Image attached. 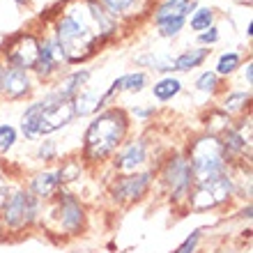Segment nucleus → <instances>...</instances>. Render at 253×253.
<instances>
[{"instance_id":"nucleus-1","label":"nucleus","mask_w":253,"mask_h":253,"mask_svg":"<svg viewBox=\"0 0 253 253\" xmlns=\"http://www.w3.org/2000/svg\"><path fill=\"white\" fill-rule=\"evenodd\" d=\"M55 42L60 44L65 62H83L104 44L99 26L90 16L85 0L76 7H69L55 21Z\"/></svg>"},{"instance_id":"nucleus-2","label":"nucleus","mask_w":253,"mask_h":253,"mask_svg":"<svg viewBox=\"0 0 253 253\" xmlns=\"http://www.w3.org/2000/svg\"><path fill=\"white\" fill-rule=\"evenodd\" d=\"M129 133V115L122 108H106L87 125L83 133V150L81 157L87 164H101L111 154L118 152V147L125 143Z\"/></svg>"},{"instance_id":"nucleus-3","label":"nucleus","mask_w":253,"mask_h":253,"mask_svg":"<svg viewBox=\"0 0 253 253\" xmlns=\"http://www.w3.org/2000/svg\"><path fill=\"white\" fill-rule=\"evenodd\" d=\"M76 120L74 104L62 99L55 92L46 94L42 101H35L21 115V131L28 140H40L53 131H60Z\"/></svg>"},{"instance_id":"nucleus-4","label":"nucleus","mask_w":253,"mask_h":253,"mask_svg":"<svg viewBox=\"0 0 253 253\" xmlns=\"http://www.w3.org/2000/svg\"><path fill=\"white\" fill-rule=\"evenodd\" d=\"M187 161L193 173V184L216 180L221 175H226L233 166L221 138L210 136V133H203V136H198V138H193L189 143Z\"/></svg>"},{"instance_id":"nucleus-5","label":"nucleus","mask_w":253,"mask_h":253,"mask_svg":"<svg viewBox=\"0 0 253 253\" xmlns=\"http://www.w3.org/2000/svg\"><path fill=\"white\" fill-rule=\"evenodd\" d=\"M85 221H87L85 207L74 193L60 191L53 200H48L46 221H44L48 233L74 237V235H81L85 230Z\"/></svg>"},{"instance_id":"nucleus-6","label":"nucleus","mask_w":253,"mask_h":253,"mask_svg":"<svg viewBox=\"0 0 253 253\" xmlns=\"http://www.w3.org/2000/svg\"><path fill=\"white\" fill-rule=\"evenodd\" d=\"M42 216V200H37L33 193L23 187H14L12 198L0 210V221L5 230L21 233L26 228L35 226Z\"/></svg>"},{"instance_id":"nucleus-7","label":"nucleus","mask_w":253,"mask_h":253,"mask_svg":"<svg viewBox=\"0 0 253 253\" xmlns=\"http://www.w3.org/2000/svg\"><path fill=\"white\" fill-rule=\"evenodd\" d=\"M159 177L164 189L168 191V198L173 200L175 205L180 203H187L189 193L193 189V173L191 166L187 161V154L175 152L170 154L159 168Z\"/></svg>"},{"instance_id":"nucleus-8","label":"nucleus","mask_w":253,"mask_h":253,"mask_svg":"<svg viewBox=\"0 0 253 253\" xmlns=\"http://www.w3.org/2000/svg\"><path fill=\"white\" fill-rule=\"evenodd\" d=\"M235 196V187L230 180V173L221 175L216 180L203 182V184H193L191 193L187 198V205L191 207L193 212H207L214 207L223 205Z\"/></svg>"},{"instance_id":"nucleus-9","label":"nucleus","mask_w":253,"mask_h":253,"mask_svg":"<svg viewBox=\"0 0 253 253\" xmlns=\"http://www.w3.org/2000/svg\"><path fill=\"white\" fill-rule=\"evenodd\" d=\"M154 177H157V173L150 170V168L147 170H138V173H131V175H120L111 184V196H113L115 203H122V205L136 203L143 196H147Z\"/></svg>"},{"instance_id":"nucleus-10","label":"nucleus","mask_w":253,"mask_h":253,"mask_svg":"<svg viewBox=\"0 0 253 253\" xmlns=\"http://www.w3.org/2000/svg\"><path fill=\"white\" fill-rule=\"evenodd\" d=\"M2 58L5 65L19 67V69H33L37 58H40V40L30 33H21L16 37L7 42V46L2 48Z\"/></svg>"},{"instance_id":"nucleus-11","label":"nucleus","mask_w":253,"mask_h":253,"mask_svg":"<svg viewBox=\"0 0 253 253\" xmlns=\"http://www.w3.org/2000/svg\"><path fill=\"white\" fill-rule=\"evenodd\" d=\"M147 154H150V145L147 138H133L120 147V152L115 154L113 168L120 175H131L138 173L140 168L147 164Z\"/></svg>"},{"instance_id":"nucleus-12","label":"nucleus","mask_w":253,"mask_h":253,"mask_svg":"<svg viewBox=\"0 0 253 253\" xmlns=\"http://www.w3.org/2000/svg\"><path fill=\"white\" fill-rule=\"evenodd\" d=\"M33 90V81L26 69L12 65H2V76H0V92L7 99H21Z\"/></svg>"},{"instance_id":"nucleus-13","label":"nucleus","mask_w":253,"mask_h":253,"mask_svg":"<svg viewBox=\"0 0 253 253\" xmlns=\"http://www.w3.org/2000/svg\"><path fill=\"white\" fill-rule=\"evenodd\" d=\"M60 65H65V53H62L60 44L55 42V37H48V40L40 42V58H37V62L33 67L37 72V76L40 79H48Z\"/></svg>"},{"instance_id":"nucleus-14","label":"nucleus","mask_w":253,"mask_h":253,"mask_svg":"<svg viewBox=\"0 0 253 253\" xmlns=\"http://www.w3.org/2000/svg\"><path fill=\"white\" fill-rule=\"evenodd\" d=\"M62 184L58 180V173L55 170H40V173H35L28 182V191L33 193L37 200L42 203H48V200H53L58 193H60Z\"/></svg>"},{"instance_id":"nucleus-15","label":"nucleus","mask_w":253,"mask_h":253,"mask_svg":"<svg viewBox=\"0 0 253 253\" xmlns=\"http://www.w3.org/2000/svg\"><path fill=\"white\" fill-rule=\"evenodd\" d=\"M111 19H129L140 16L150 9V0H97Z\"/></svg>"},{"instance_id":"nucleus-16","label":"nucleus","mask_w":253,"mask_h":253,"mask_svg":"<svg viewBox=\"0 0 253 253\" xmlns=\"http://www.w3.org/2000/svg\"><path fill=\"white\" fill-rule=\"evenodd\" d=\"M196 9V2L193 0H164L159 5L154 7V23L159 26L164 21H170V19H180L184 16L187 19V14Z\"/></svg>"},{"instance_id":"nucleus-17","label":"nucleus","mask_w":253,"mask_h":253,"mask_svg":"<svg viewBox=\"0 0 253 253\" xmlns=\"http://www.w3.org/2000/svg\"><path fill=\"white\" fill-rule=\"evenodd\" d=\"M74 104V113H76V118H83V115H92L97 113L104 104H106V99H104V92H99V90H85V92H79L76 97L72 99Z\"/></svg>"},{"instance_id":"nucleus-18","label":"nucleus","mask_w":253,"mask_h":253,"mask_svg":"<svg viewBox=\"0 0 253 253\" xmlns=\"http://www.w3.org/2000/svg\"><path fill=\"white\" fill-rule=\"evenodd\" d=\"M147 85V76L143 72H131V74H125L120 79L113 81V85L108 87L106 92H104V99H111L118 90H126V92H140L143 87Z\"/></svg>"},{"instance_id":"nucleus-19","label":"nucleus","mask_w":253,"mask_h":253,"mask_svg":"<svg viewBox=\"0 0 253 253\" xmlns=\"http://www.w3.org/2000/svg\"><path fill=\"white\" fill-rule=\"evenodd\" d=\"M87 79H90V72H87V69H81V72L69 74V76H65V79L60 81V85H58L55 94H58V97H62V99L72 101L74 97L81 92V87L87 83Z\"/></svg>"},{"instance_id":"nucleus-20","label":"nucleus","mask_w":253,"mask_h":253,"mask_svg":"<svg viewBox=\"0 0 253 253\" xmlns=\"http://www.w3.org/2000/svg\"><path fill=\"white\" fill-rule=\"evenodd\" d=\"M210 55V48H189L175 58V69L177 72H191L193 67H200Z\"/></svg>"},{"instance_id":"nucleus-21","label":"nucleus","mask_w":253,"mask_h":253,"mask_svg":"<svg viewBox=\"0 0 253 253\" xmlns=\"http://www.w3.org/2000/svg\"><path fill=\"white\" fill-rule=\"evenodd\" d=\"M180 90H182V83L177 79H173V76H166V79L157 81V83L152 85V94L159 101L173 99L175 94H180Z\"/></svg>"},{"instance_id":"nucleus-22","label":"nucleus","mask_w":253,"mask_h":253,"mask_svg":"<svg viewBox=\"0 0 253 253\" xmlns=\"http://www.w3.org/2000/svg\"><path fill=\"white\" fill-rule=\"evenodd\" d=\"M249 101H251V94L249 92H228L226 99L221 101L219 111H223L226 115H237L249 106Z\"/></svg>"},{"instance_id":"nucleus-23","label":"nucleus","mask_w":253,"mask_h":253,"mask_svg":"<svg viewBox=\"0 0 253 253\" xmlns=\"http://www.w3.org/2000/svg\"><path fill=\"white\" fill-rule=\"evenodd\" d=\"M210 120H212V125H205V129H207L205 133H210V136H216V138H221V136H223V133H226L228 129L233 126V120H230V115H226L223 111H219V108L210 113L207 122H210Z\"/></svg>"},{"instance_id":"nucleus-24","label":"nucleus","mask_w":253,"mask_h":253,"mask_svg":"<svg viewBox=\"0 0 253 253\" xmlns=\"http://www.w3.org/2000/svg\"><path fill=\"white\" fill-rule=\"evenodd\" d=\"M81 170H83V164H81L79 159H67V161H62L60 168H55L58 180H60L62 187L69 184V182H74L76 177H81Z\"/></svg>"},{"instance_id":"nucleus-25","label":"nucleus","mask_w":253,"mask_h":253,"mask_svg":"<svg viewBox=\"0 0 253 253\" xmlns=\"http://www.w3.org/2000/svg\"><path fill=\"white\" fill-rule=\"evenodd\" d=\"M138 65H150L152 69H159V72H173L175 69V58H170V55H140Z\"/></svg>"},{"instance_id":"nucleus-26","label":"nucleus","mask_w":253,"mask_h":253,"mask_svg":"<svg viewBox=\"0 0 253 253\" xmlns=\"http://www.w3.org/2000/svg\"><path fill=\"white\" fill-rule=\"evenodd\" d=\"M242 62V55L235 53V51H228V53H223L219 58V62H216V76H228V74H233L237 67H240Z\"/></svg>"},{"instance_id":"nucleus-27","label":"nucleus","mask_w":253,"mask_h":253,"mask_svg":"<svg viewBox=\"0 0 253 253\" xmlns=\"http://www.w3.org/2000/svg\"><path fill=\"white\" fill-rule=\"evenodd\" d=\"M214 23V9L210 7H198L191 16V30H207Z\"/></svg>"},{"instance_id":"nucleus-28","label":"nucleus","mask_w":253,"mask_h":253,"mask_svg":"<svg viewBox=\"0 0 253 253\" xmlns=\"http://www.w3.org/2000/svg\"><path fill=\"white\" fill-rule=\"evenodd\" d=\"M16 140H19V133L12 125H0V154L12 152Z\"/></svg>"},{"instance_id":"nucleus-29","label":"nucleus","mask_w":253,"mask_h":253,"mask_svg":"<svg viewBox=\"0 0 253 253\" xmlns=\"http://www.w3.org/2000/svg\"><path fill=\"white\" fill-rule=\"evenodd\" d=\"M35 157H37L40 161H55V159H58V143H55V140H51V138L40 140Z\"/></svg>"},{"instance_id":"nucleus-30","label":"nucleus","mask_w":253,"mask_h":253,"mask_svg":"<svg viewBox=\"0 0 253 253\" xmlns=\"http://www.w3.org/2000/svg\"><path fill=\"white\" fill-rule=\"evenodd\" d=\"M184 23H187V19H184V16H180V19L164 21V23H159V35H161V37H166V40H170V37H177V35L182 33Z\"/></svg>"},{"instance_id":"nucleus-31","label":"nucleus","mask_w":253,"mask_h":253,"mask_svg":"<svg viewBox=\"0 0 253 253\" xmlns=\"http://www.w3.org/2000/svg\"><path fill=\"white\" fill-rule=\"evenodd\" d=\"M196 87H198L200 92H216V87H219V76L214 72L200 74L198 81H196Z\"/></svg>"},{"instance_id":"nucleus-32","label":"nucleus","mask_w":253,"mask_h":253,"mask_svg":"<svg viewBox=\"0 0 253 253\" xmlns=\"http://www.w3.org/2000/svg\"><path fill=\"white\" fill-rule=\"evenodd\" d=\"M198 242H200V230H193L187 240L182 242V247L175 253H196L198 251Z\"/></svg>"},{"instance_id":"nucleus-33","label":"nucleus","mask_w":253,"mask_h":253,"mask_svg":"<svg viewBox=\"0 0 253 253\" xmlns=\"http://www.w3.org/2000/svg\"><path fill=\"white\" fill-rule=\"evenodd\" d=\"M219 40V30L216 28H207V33H200V42L203 44H214V42Z\"/></svg>"},{"instance_id":"nucleus-34","label":"nucleus","mask_w":253,"mask_h":253,"mask_svg":"<svg viewBox=\"0 0 253 253\" xmlns=\"http://www.w3.org/2000/svg\"><path fill=\"white\" fill-rule=\"evenodd\" d=\"M131 113L136 115L138 120H147V118H152V115H154V106H150V108H138V106H136Z\"/></svg>"},{"instance_id":"nucleus-35","label":"nucleus","mask_w":253,"mask_h":253,"mask_svg":"<svg viewBox=\"0 0 253 253\" xmlns=\"http://www.w3.org/2000/svg\"><path fill=\"white\" fill-rule=\"evenodd\" d=\"M251 62H247V69H244V79H247V83L251 85V81H253V69H251Z\"/></svg>"},{"instance_id":"nucleus-36","label":"nucleus","mask_w":253,"mask_h":253,"mask_svg":"<svg viewBox=\"0 0 253 253\" xmlns=\"http://www.w3.org/2000/svg\"><path fill=\"white\" fill-rule=\"evenodd\" d=\"M7 182H5V173H2V166H0V187H5Z\"/></svg>"},{"instance_id":"nucleus-37","label":"nucleus","mask_w":253,"mask_h":253,"mask_svg":"<svg viewBox=\"0 0 253 253\" xmlns=\"http://www.w3.org/2000/svg\"><path fill=\"white\" fill-rule=\"evenodd\" d=\"M14 2H16V5H26L28 0H14Z\"/></svg>"},{"instance_id":"nucleus-38","label":"nucleus","mask_w":253,"mask_h":253,"mask_svg":"<svg viewBox=\"0 0 253 253\" xmlns=\"http://www.w3.org/2000/svg\"><path fill=\"white\" fill-rule=\"evenodd\" d=\"M2 65H5V62H2V60H0V76H2Z\"/></svg>"}]
</instances>
